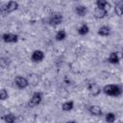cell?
Segmentation results:
<instances>
[{
    "instance_id": "1",
    "label": "cell",
    "mask_w": 123,
    "mask_h": 123,
    "mask_svg": "<svg viewBox=\"0 0 123 123\" xmlns=\"http://www.w3.org/2000/svg\"><path fill=\"white\" fill-rule=\"evenodd\" d=\"M103 92L106 95L117 97V96L121 95V93H122V87L119 85L110 84V85H107V86H105L103 87Z\"/></svg>"
},
{
    "instance_id": "2",
    "label": "cell",
    "mask_w": 123,
    "mask_h": 123,
    "mask_svg": "<svg viewBox=\"0 0 123 123\" xmlns=\"http://www.w3.org/2000/svg\"><path fill=\"white\" fill-rule=\"evenodd\" d=\"M17 9H18V3L15 1H10L7 4L2 5L0 11H1L2 15H6L8 13H11V12L16 11Z\"/></svg>"
},
{
    "instance_id": "3",
    "label": "cell",
    "mask_w": 123,
    "mask_h": 123,
    "mask_svg": "<svg viewBox=\"0 0 123 123\" xmlns=\"http://www.w3.org/2000/svg\"><path fill=\"white\" fill-rule=\"evenodd\" d=\"M63 20V15L61 13V12H52L50 15H49V18H48V23L52 26H56V25H59L62 22Z\"/></svg>"
},
{
    "instance_id": "4",
    "label": "cell",
    "mask_w": 123,
    "mask_h": 123,
    "mask_svg": "<svg viewBox=\"0 0 123 123\" xmlns=\"http://www.w3.org/2000/svg\"><path fill=\"white\" fill-rule=\"evenodd\" d=\"M42 101V93L39 91H36L34 92V94L32 95L31 99L28 102V106L29 108H35L37 106H38Z\"/></svg>"
},
{
    "instance_id": "5",
    "label": "cell",
    "mask_w": 123,
    "mask_h": 123,
    "mask_svg": "<svg viewBox=\"0 0 123 123\" xmlns=\"http://www.w3.org/2000/svg\"><path fill=\"white\" fill-rule=\"evenodd\" d=\"M13 84L19 89H23V88H25V87H27L29 86L28 80L23 76H16L14 78V80H13Z\"/></svg>"
},
{
    "instance_id": "6",
    "label": "cell",
    "mask_w": 123,
    "mask_h": 123,
    "mask_svg": "<svg viewBox=\"0 0 123 123\" xmlns=\"http://www.w3.org/2000/svg\"><path fill=\"white\" fill-rule=\"evenodd\" d=\"M2 39L6 43H14L18 41V36L13 33H5L2 35Z\"/></svg>"
},
{
    "instance_id": "7",
    "label": "cell",
    "mask_w": 123,
    "mask_h": 123,
    "mask_svg": "<svg viewBox=\"0 0 123 123\" xmlns=\"http://www.w3.org/2000/svg\"><path fill=\"white\" fill-rule=\"evenodd\" d=\"M87 90H88L89 94L92 95V96H94V97L95 96H98L101 93V87L96 83H90V84H88Z\"/></svg>"
},
{
    "instance_id": "8",
    "label": "cell",
    "mask_w": 123,
    "mask_h": 123,
    "mask_svg": "<svg viewBox=\"0 0 123 123\" xmlns=\"http://www.w3.org/2000/svg\"><path fill=\"white\" fill-rule=\"evenodd\" d=\"M43 59H44V53L41 50H35L32 53L31 60L34 62H40L43 61Z\"/></svg>"
},
{
    "instance_id": "9",
    "label": "cell",
    "mask_w": 123,
    "mask_h": 123,
    "mask_svg": "<svg viewBox=\"0 0 123 123\" xmlns=\"http://www.w3.org/2000/svg\"><path fill=\"white\" fill-rule=\"evenodd\" d=\"M93 14H94V17L96 19H102L104 17H106V15L108 14V10L106 9H102V8H95L94 9V12H93Z\"/></svg>"
},
{
    "instance_id": "10",
    "label": "cell",
    "mask_w": 123,
    "mask_h": 123,
    "mask_svg": "<svg viewBox=\"0 0 123 123\" xmlns=\"http://www.w3.org/2000/svg\"><path fill=\"white\" fill-rule=\"evenodd\" d=\"M88 111L93 116H101L102 115V110L97 105H91L88 107Z\"/></svg>"
},
{
    "instance_id": "11",
    "label": "cell",
    "mask_w": 123,
    "mask_h": 123,
    "mask_svg": "<svg viewBox=\"0 0 123 123\" xmlns=\"http://www.w3.org/2000/svg\"><path fill=\"white\" fill-rule=\"evenodd\" d=\"M108 62L111 64H117L120 62V57H119V53L117 52H111L108 58Z\"/></svg>"
},
{
    "instance_id": "12",
    "label": "cell",
    "mask_w": 123,
    "mask_h": 123,
    "mask_svg": "<svg viewBox=\"0 0 123 123\" xmlns=\"http://www.w3.org/2000/svg\"><path fill=\"white\" fill-rule=\"evenodd\" d=\"M75 12L79 16H85L87 12V8L86 6H83V5L76 6L75 7Z\"/></svg>"
},
{
    "instance_id": "13",
    "label": "cell",
    "mask_w": 123,
    "mask_h": 123,
    "mask_svg": "<svg viewBox=\"0 0 123 123\" xmlns=\"http://www.w3.org/2000/svg\"><path fill=\"white\" fill-rule=\"evenodd\" d=\"M97 34L101 37H108L111 34V28L108 27V26H102V27L99 28Z\"/></svg>"
},
{
    "instance_id": "14",
    "label": "cell",
    "mask_w": 123,
    "mask_h": 123,
    "mask_svg": "<svg viewBox=\"0 0 123 123\" xmlns=\"http://www.w3.org/2000/svg\"><path fill=\"white\" fill-rule=\"evenodd\" d=\"M3 120L6 122V123H14L15 120H16V117L13 113L12 112H8L6 113L4 116H3Z\"/></svg>"
},
{
    "instance_id": "15",
    "label": "cell",
    "mask_w": 123,
    "mask_h": 123,
    "mask_svg": "<svg viewBox=\"0 0 123 123\" xmlns=\"http://www.w3.org/2000/svg\"><path fill=\"white\" fill-rule=\"evenodd\" d=\"M74 108V102L73 101H66L62 105V110L63 111H70Z\"/></svg>"
},
{
    "instance_id": "16",
    "label": "cell",
    "mask_w": 123,
    "mask_h": 123,
    "mask_svg": "<svg viewBox=\"0 0 123 123\" xmlns=\"http://www.w3.org/2000/svg\"><path fill=\"white\" fill-rule=\"evenodd\" d=\"M114 13L118 16L123 15V2H117L114 6Z\"/></svg>"
},
{
    "instance_id": "17",
    "label": "cell",
    "mask_w": 123,
    "mask_h": 123,
    "mask_svg": "<svg viewBox=\"0 0 123 123\" xmlns=\"http://www.w3.org/2000/svg\"><path fill=\"white\" fill-rule=\"evenodd\" d=\"M55 38H56V40H57V41L64 40V39L66 38V32H65L63 29H62V30L58 31V32H57V34H56V36H55Z\"/></svg>"
},
{
    "instance_id": "18",
    "label": "cell",
    "mask_w": 123,
    "mask_h": 123,
    "mask_svg": "<svg viewBox=\"0 0 123 123\" xmlns=\"http://www.w3.org/2000/svg\"><path fill=\"white\" fill-rule=\"evenodd\" d=\"M78 34L80 35V36H85V35H86L88 32H89V28H88V26L86 25V24H82L79 28H78Z\"/></svg>"
},
{
    "instance_id": "19",
    "label": "cell",
    "mask_w": 123,
    "mask_h": 123,
    "mask_svg": "<svg viewBox=\"0 0 123 123\" xmlns=\"http://www.w3.org/2000/svg\"><path fill=\"white\" fill-rule=\"evenodd\" d=\"M96 7L97 8H102V9H106V10H109V8L111 7L110 3L106 0H98L96 2Z\"/></svg>"
},
{
    "instance_id": "20",
    "label": "cell",
    "mask_w": 123,
    "mask_h": 123,
    "mask_svg": "<svg viewBox=\"0 0 123 123\" xmlns=\"http://www.w3.org/2000/svg\"><path fill=\"white\" fill-rule=\"evenodd\" d=\"M115 114L113 112H108L105 116V120L108 122V123H113L115 121Z\"/></svg>"
},
{
    "instance_id": "21",
    "label": "cell",
    "mask_w": 123,
    "mask_h": 123,
    "mask_svg": "<svg viewBox=\"0 0 123 123\" xmlns=\"http://www.w3.org/2000/svg\"><path fill=\"white\" fill-rule=\"evenodd\" d=\"M9 63H10V62H9V59H8V58L2 57V58L0 59V66H1L2 69H5L6 67H8Z\"/></svg>"
},
{
    "instance_id": "22",
    "label": "cell",
    "mask_w": 123,
    "mask_h": 123,
    "mask_svg": "<svg viewBox=\"0 0 123 123\" xmlns=\"http://www.w3.org/2000/svg\"><path fill=\"white\" fill-rule=\"evenodd\" d=\"M9 97V94H8V91L5 89V88H1L0 89V99L2 101H5L6 99H8Z\"/></svg>"
},
{
    "instance_id": "23",
    "label": "cell",
    "mask_w": 123,
    "mask_h": 123,
    "mask_svg": "<svg viewBox=\"0 0 123 123\" xmlns=\"http://www.w3.org/2000/svg\"><path fill=\"white\" fill-rule=\"evenodd\" d=\"M65 123H77V122L74 121V120H69V121H67V122H65Z\"/></svg>"
},
{
    "instance_id": "24",
    "label": "cell",
    "mask_w": 123,
    "mask_h": 123,
    "mask_svg": "<svg viewBox=\"0 0 123 123\" xmlns=\"http://www.w3.org/2000/svg\"><path fill=\"white\" fill-rule=\"evenodd\" d=\"M121 59H122V60H123V53H122V54H121Z\"/></svg>"
}]
</instances>
